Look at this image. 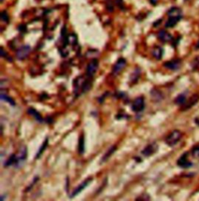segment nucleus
Returning a JSON list of instances; mask_svg holds the SVG:
<instances>
[{
  "mask_svg": "<svg viewBox=\"0 0 199 201\" xmlns=\"http://www.w3.org/2000/svg\"><path fill=\"white\" fill-rule=\"evenodd\" d=\"M182 133L179 130H173L167 136L165 139V142L169 147H173L180 141Z\"/></svg>",
  "mask_w": 199,
  "mask_h": 201,
  "instance_id": "f257e3e1",
  "label": "nucleus"
},
{
  "mask_svg": "<svg viewBox=\"0 0 199 201\" xmlns=\"http://www.w3.org/2000/svg\"><path fill=\"white\" fill-rule=\"evenodd\" d=\"M132 110L135 113L142 112L145 108V99L144 97H138L137 98L134 100L132 104Z\"/></svg>",
  "mask_w": 199,
  "mask_h": 201,
  "instance_id": "f03ea898",
  "label": "nucleus"
},
{
  "mask_svg": "<svg viewBox=\"0 0 199 201\" xmlns=\"http://www.w3.org/2000/svg\"><path fill=\"white\" fill-rule=\"evenodd\" d=\"M31 51V48L30 45H22L21 47H19L16 52V57L18 60H24L25 59H27V56L29 55V54Z\"/></svg>",
  "mask_w": 199,
  "mask_h": 201,
  "instance_id": "7ed1b4c3",
  "label": "nucleus"
},
{
  "mask_svg": "<svg viewBox=\"0 0 199 201\" xmlns=\"http://www.w3.org/2000/svg\"><path fill=\"white\" fill-rule=\"evenodd\" d=\"M99 67V62L97 59H93L89 62V64L86 67V76L88 77L93 78L95 73L97 72Z\"/></svg>",
  "mask_w": 199,
  "mask_h": 201,
  "instance_id": "20e7f679",
  "label": "nucleus"
},
{
  "mask_svg": "<svg viewBox=\"0 0 199 201\" xmlns=\"http://www.w3.org/2000/svg\"><path fill=\"white\" fill-rule=\"evenodd\" d=\"M92 180H93V178L91 177L88 178V179H86L84 180L83 182H82L81 184H79V185L78 186L75 188V189L72 192L71 195L69 196L70 198H73V197H75V196H77L79 193H80L85 188L87 187V186L91 183Z\"/></svg>",
  "mask_w": 199,
  "mask_h": 201,
  "instance_id": "39448f33",
  "label": "nucleus"
},
{
  "mask_svg": "<svg viewBox=\"0 0 199 201\" xmlns=\"http://www.w3.org/2000/svg\"><path fill=\"white\" fill-rule=\"evenodd\" d=\"M126 59H124V58H120V59L116 62L114 66L113 70H112V73H113L114 76L118 75L119 73H120L122 70H124V68L126 66Z\"/></svg>",
  "mask_w": 199,
  "mask_h": 201,
  "instance_id": "423d86ee",
  "label": "nucleus"
},
{
  "mask_svg": "<svg viewBox=\"0 0 199 201\" xmlns=\"http://www.w3.org/2000/svg\"><path fill=\"white\" fill-rule=\"evenodd\" d=\"M188 154L184 153L180 156V158L177 161L178 166L182 168V169H188L193 165L192 162L188 160Z\"/></svg>",
  "mask_w": 199,
  "mask_h": 201,
  "instance_id": "0eeeda50",
  "label": "nucleus"
},
{
  "mask_svg": "<svg viewBox=\"0 0 199 201\" xmlns=\"http://www.w3.org/2000/svg\"><path fill=\"white\" fill-rule=\"evenodd\" d=\"M158 150V145L156 143H149L142 150V154L145 157H150L153 154L156 153Z\"/></svg>",
  "mask_w": 199,
  "mask_h": 201,
  "instance_id": "6e6552de",
  "label": "nucleus"
},
{
  "mask_svg": "<svg viewBox=\"0 0 199 201\" xmlns=\"http://www.w3.org/2000/svg\"><path fill=\"white\" fill-rule=\"evenodd\" d=\"M16 158H17V163H16V167L18 168V167L21 166V163H24V161H26V159L27 158V147L26 146H23L21 148V149L19 150V154L16 155Z\"/></svg>",
  "mask_w": 199,
  "mask_h": 201,
  "instance_id": "1a4fd4ad",
  "label": "nucleus"
},
{
  "mask_svg": "<svg viewBox=\"0 0 199 201\" xmlns=\"http://www.w3.org/2000/svg\"><path fill=\"white\" fill-rule=\"evenodd\" d=\"M199 102V95L197 94H193L192 96L188 99V101H186V102L183 105L182 110H188L194 106L195 104H197Z\"/></svg>",
  "mask_w": 199,
  "mask_h": 201,
  "instance_id": "9d476101",
  "label": "nucleus"
},
{
  "mask_svg": "<svg viewBox=\"0 0 199 201\" xmlns=\"http://www.w3.org/2000/svg\"><path fill=\"white\" fill-rule=\"evenodd\" d=\"M164 67H166L167 69H169L170 70H179L181 66V60L179 59H173L168 62H166L163 64Z\"/></svg>",
  "mask_w": 199,
  "mask_h": 201,
  "instance_id": "9b49d317",
  "label": "nucleus"
},
{
  "mask_svg": "<svg viewBox=\"0 0 199 201\" xmlns=\"http://www.w3.org/2000/svg\"><path fill=\"white\" fill-rule=\"evenodd\" d=\"M157 37L159 38V40L162 42H169L173 40V36L169 32H167V30H160L158 34H157Z\"/></svg>",
  "mask_w": 199,
  "mask_h": 201,
  "instance_id": "f8f14e48",
  "label": "nucleus"
},
{
  "mask_svg": "<svg viewBox=\"0 0 199 201\" xmlns=\"http://www.w3.org/2000/svg\"><path fill=\"white\" fill-rule=\"evenodd\" d=\"M167 16L168 17L174 16V17H183V12L181 10V9L177 6H173L169 9L167 11Z\"/></svg>",
  "mask_w": 199,
  "mask_h": 201,
  "instance_id": "ddd939ff",
  "label": "nucleus"
},
{
  "mask_svg": "<svg viewBox=\"0 0 199 201\" xmlns=\"http://www.w3.org/2000/svg\"><path fill=\"white\" fill-rule=\"evenodd\" d=\"M151 97H152V99L155 102H160L163 98V95L161 91L156 88H153L151 91Z\"/></svg>",
  "mask_w": 199,
  "mask_h": 201,
  "instance_id": "4468645a",
  "label": "nucleus"
},
{
  "mask_svg": "<svg viewBox=\"0 0 199 201\" xmlns=\"http://www.w3.org/2000/svg\"><path fill=\"white\" fill-rule=\"evenodd\" d=\"M181 19H182L181 17H174V16L168 17V20L165 24V27L166 28H172V27H175Z\"/></svg>",
  "mask_w": 199,
  "mask_h": 201,
  "instance_id": "2eb2a0df",
  "label": "nucleus"
},
{
  "mask_svg": "<svg viewBox=\"0 0 199 201\" xmlns=\"http://www.w3.org/2000/svg\"><path fill=\"white\" fill-rule=\"evenodd\" d=\"M27 112H28L29 115H32L33 117L35 118V120L36 121H38V122H44V118H42L41 115H40V113L38 112V111L36 110V109H34V108H30L27 110Z\"/></svg>",
  "mask_w": 199,
  "mask_h": 201,
  "instance_id": "dca6fc26",
  "label": "nucleus"
},
{
  "mask_svg": "<svg viewBox=\"0 0 199 201\" xmlns=\"http://www.w3.org/2000/svg\"><path fill=\"white\" fill-rule=\"evenodd\" d=\"M152 54H153V56L157 60H160L163 57V49L159 47V46H156L153 48V50L152 51Z\"/></svg>",
  "mask_w": 199,
  "mask_h": 201,
  "instance_id": "f3484780",
  "label": "nucleus"
},
{
  "mask_svg": "<svg viewBox=\"0 0 199 201\" xmlns=\"http://www.w3.org/2000/svg\"><path fill=\"white\" fill-rule=\"evenodd\" d=\"M78 150L79 154L80 155L83 154L84 152H85V139H84L83 134H82L80 137H79V139Z\"/></svg>",
  "mask_w": 199,
  "mask_h": 201,
  "instance_id": "a211bd4d",
  "label": "nucleus"
},
{
  "mask_svg": "<svg viewBox=\"0 0 199 201\" xmlns=\"http://www.w3.org/2000/svg\"><path fill=\"white\" fill-rule=\"evenodd\" d=\"M48 137H46L45 140L44 141L42 145H41V146H40V148H39L38 152L37 153V154H36V157H35V159H38V158H40V156L42 155V154L44 153V151L45 150V149L47 148V147H48Z\"/></svg>",
  "mask_w": 199,
  "mask_h": 201,
  "instance_id": "6ab92c4d",
  "label": "nucleus"
},
{
  "mask_svg": "<svg viewBox=\"0 0 199 201\" xmlns=\"http://www.w3.org/2000/svg\"><path fill=\"white\" fill-rule=\"evenodd\" d=\"M116 149H117L116 146H112V147H110V148L108 150V151L104 154V155L103 156L102 159H101V161H102V162H105V161H108V159L110 158V156L112 155V154L115 152Z\"/></svg>",
  "mask_w": 199,
  "mask_h": 201,
  "instance_id": "aec40b11",
  "label": "nucleus"
},
{
  "mask_svg": "<svg viewBox=\"0 0 199 201\" xmlns=\"http://www.w3.org/2000/svg\"><path fill=\"white\" fill-rule=\"evenodd\" d=\"M16 163H17V158H16V154H12L9 156V158L7 159V161H5V164H4V167H9L11 165H14L16 166Z\"/></svg>",
  "mask_w": 199,
  "mask_h": 201,
  "instance_id": "412c9836",
  "label": "nucleus"
},
{
  "mask_svg": "<svg viewBox=\"0 0 199 201\" xmlns=\"http://www.w3.org/2000/svg\"><path fill=\"white\" fill-rule=\"evenodd\" d=\"M0 97H1V100H2V101H4V102H8L9 104H10L12 106H15V105H16V103H15V102H14V100L13 99L12 97H10L9 96H8V95H7L6 94L3 93V91H1Z\"/></svg>",
  "mask_w": 199,
  "mask_h": 201,
  "instance_id": "4be33fe9",
  "label": "nucleus"
},
{
  "mask_svg": "<svg viewBox=\"0 0 199 201\" xmlns=\"http://www.w3.org/2000/svg\"><path fill=\"white\" fill-rule=\"evenodd\" d=\"M78 40H77V37L75 34H70L67 36V39H66V45L69 44L71 45H77Z\"/></svg>",
  "mask_w": 199,
  "mask_h": 201,
  "instance_id": "5701e85b",
  "label": "nucleus"
},
{
  "mask_svg": "<svg viewBox=\"0 0 199 201\" xmlns=\"http://www.w3.org/2000/svg\"><path fill=\"white\" fill-rule=\"evenodd\" d=\"M186 94H179L174 100V102L176 105H183L186 102Z\"/></svg>",
  "mask_w": 199,
  "mask_h": 201,
  "instance_id": "b1692460",
  "label": "nucleus"
},
{
  "mask_svg": "<svg viewBox=\"0 0 199 201\" xmlns=\"http://www.w3.org/2000/svg\"><path fill=\"white\" fill-rule=\"evenodd\" d=\"M140 74H141V71H140L139 69H136V70H134V72H133V73L131 75V77H130L131 78L132 82L136 83L138 81V78H139Z\"/></svg>",
  "mask_w": 199,
  "mask_h": 201,
  "instance_id": "393cba45",
  "label": "nucleus"
},
{
  "mask_svg": "<svg viewBox=\"0 0 199 201\" xmlns=\"http://www.w3.org/2000/svg\"><path fill=\"white\" fill-rule=\"evenodd\" d=\"M0 18H1V20L5 24H8L9 22V16L8 13L6 10H3L1 12V14H0Z\"/></svg>",
  "mask_w": 199,
  "mask_h": 201,
  "instance_id": "a878e982",
  "label": "nucleus"
},
{
  "mask_svg": "<svg viewBox=\"0 0 199 201\" xmlns=\"http://www.w3.org/2000/svg\"><path fill=\"white\" fill-rule=\"evenodd\" d=\"M106 7L109 12H113L114 11V5L111 0H107L106 2Z\"/></svg>",
  "mask_w": 199,
  "mask_h": 201,
  "instance_id": "bb28decb",
  "label": "nucleus"
},
{
  "mask_svg": "<svg viewBox=\"0 0 199 201\" xmlns=\"http://www.w3.org/2000/svg\"><path fill=\"white\" fill-rule=\"evenodd\" d=\"M191 154H192V155L194 156V158H199V145L195 146V147L192 149Z\"/></svg>",
  "mask_w": 199,
  "mask_h": 201,
  "instance_id": "cd10ccee",
  "label": "nucleus"
},
{
  "mask_svg": "<svg viewBox=\"0 0 199 201\" xmlns=\"http://www.w3.org/2000/svg\"><path fill=\"white\" fill-rule=\"evenodd\" d=\"M136 200H150V196L146 193H143L142 196L136 198Z\"/></svg>",
  "mask_w": 199,
  "mask_h": 201,
  "instance_id": "c85d7f7f",
  "label": "nucleus"
},
{
  "mask_svg": "<svg viewBox=\"0 0 199 201\" xmlns=\"http://www.w3.org/2000/svg\"><path fill=\"white\" fill-rule=\"evenodd\" d=\"M1 56L3 57V58H5V59H7V60L10 61V62L12 61V59H10V57L9 56L8 54L4 51V49H3V47H1Z\"/></svg>",
  "mask_w": 199,
  "mask_h": 201,
  "instance_id": "c756f323",
  "label": "nucleus"
},
{
  "mask_svg": "<svg viewBox=\"0 0 199 201\" xmlns=\"http://www.w3.org/2000/svg\"><path fill=\"white\" fill-rule=\"evenodd\" d=\"M199 66V55L198 57H196L195 59H194V61L192 62V67L195 69Z\"/></svg>",
  "mask_w": 199,
  "mask_h": 201,
  "instance_id": "7c9ffc66",
  "label": "nucleus"
},
{
  "mask_svg": "<svg viewBox=\"0 0 199 201\" xmlns=\"http://www.w3.org/2000/svg\"><path fill=\"white\" fill-rule=\"evenodd\" d=\"M116 4L118 5L119 8L121 9H124V3L122 0H116Z\"/></svg>",
  "mask_w": 199,
  "mask_h": 201,
  "instance_id": "2f4dec72",
  "label": "nucleus"
},
{
  "mask_svg": "<svg viewBox=\"0 0 199 201\" xmlns=\"http://www.w3.org/2000/svg\"><path fill=\"white\" fill-rule=\"evenodd\" d=\"M18 30H19L20 32L24 33L27 30V27H26V25H24V24H22V25H19V27H18Z\"/></svg>",
  "mask_w": 199,
  "mask_h": 201,
  "instance_id": "473e14b6",
  "label": "nucleus"
},
{
  "mask_svg": "<svg viewBox=\"0 0 199 201\" xmlns=\"http://www.w3.org/2000/svg\"><path fill=\"white\" fill-rule=\"evenodd\" d=\"M108 93L107 92V93H104V94H103V96L101 97H99V103H103V102L104 101V99H105V97H107V96H108Z\"/></svg>",
  "mask_w": 199,
  "mask_h": 201,
  "instance_id": "72a5a7b5",
  "label": "nucleus"
},
{
  "mask_svg": "<svg viewBox=\"0 0 199 201\" xmlns=\"http://www.w3.org/2000/svg\"><path fill=\"white\" fill-rule=\"evenodd\" d=\"M149 2L153 5H156L159 2V0H149Z\"/></svg>",
  "mask_w": 199,
  "mask_h": 201,
  "instance_id": "f704fd0d",
  "label": "nucleus"
},
{
  "mask_svg": "<svg viewBox=\"0 0 199 201\" xmlns=\"http://www.w3.org/2000/svg\"><path fill=\"white\" fill-rule=\"evenodd\" d=\"M161 21H162V20H157V21H156V22H155V23H154V24H153L154 27H157V26H158V25H159V24H160V23H161Z\"/></svg>",
  "mask_w": 199,
  "mask_h": 201,
  "instance_id": "c9c22d12",
  "label": "nucleus"
},
{
  "mask_svg": "<svg viewBox=\"0 0 199 201\" xmlns=\"http://www.w3.org/2000/svg\"><path fill=\"white\" fill-rule=\"evenodd\" d=\"M196 48H198V49L199 48V41H198V43L196 44Z\"/></svg>",
  "mask_w": 199,
  "mask_h": 201,
  "instance_id": "e433bc0d",
  "label": "nucleus"
},
{
  "mask_svg": "<svg viewBox=\"0 0 199 201\" xmlns=\"http://www.w3.org/2000/svg\"><path fill=\"white\" fill-rule=\"evenodd\" d=\"M195 122H197V123L199 125V120L198 119H195Z\"/></svg>",
  "mask_w": 199,
  "mask_h": 201,
  "instance_id": "4c0bfd02",
  "label": "nucleus"
},
{
  "mask_svg": "<svg viewBox=\"0 0 199 201\" xmlns=\"http://www.w3.org/2000/svg\"><path fill=\"white\" fill-rule=\"evenodd\" d=\"M0 1H1V3H3V0H0Z\"/></svg>",
  "mask_w": 199,
  "mask_h": 201,
  "instance_id": "58836bf2",
  "label": "nucleus"
},
{
  "mask_svg": "<svg viewBox=\"0 0 199 201\" xmlns=\"http://www.w3.org/2000/svg\"><path fill=\"white\" fill-rule=\"evenodd\" d=\"M184 1H185V2H187V1H188V0H184Z\"/></svg>",
  "mask_w": 199,
  "mask_h": 201,
  "instance_id": "ea45409f",
  "label": "nucleus"
}]
</instances>
